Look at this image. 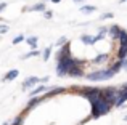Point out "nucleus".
<instances>
[{"instance_id": "4be33fe9", "label": "nucleus", "mask_w": 127, "mask_h": 125, "mask_svg": "<svg viewBox=\"0 0 127 125\" xmlns=\"http://www.w3.org/2000/svg\"><path fill=\"white\" fill-rule=\"evenodd\" d=\"M6 32H8V26L2 24V26H0V34H6Z\"/></svg>"}, {"instance_id": "f8f14e48", "label": "nucleus", "mask_w": 127, "mask_h": 125, "mask_svg": "<svg viewBox=\"0 0 127 125\" xmlns=\"http://www.w3.org/2000/svg\"><path fill=\"white\" fill-rule=\"evenodd\" d=\"M119 40H121V45H127V32L126 31L119 32Z\"/></svg>"}, {"instance_id": "f3484780", "label": "nucleus", "mask_w": 127, "mask_h": 125, "mask_svg": "<svg viewBox=\"0 0 127 125\" xmlns=\"http://www.w3.org/2000/svg\"><path fill=\"white\" fill-rule=\"evenodd\" d=\"M31 10H34V11H43V10H45V5H43V3H37V5H34Z\"/></svg>"}, {"instance_id": "412c9836", "label": "nucleus", "mask_w": 127, "mask_h": 125, "mask_svg": "<svg viewBox=\"0 0 127 125\" xmlns=\"http://www.w3.org/2000/svg\"><path fill=\"white\" fill-rule=\"evenodd\" d=\"M35 55H39V51H31V53L24 55V56H23V60H28V58H31V56H35Z\"/></svg>"}, {"instance_id": "bb28decb", "label": "nucleus", "mask_w": 127, "mask_h": 125, "mask_svg": "<svg viewBox=\"0 0 127 125\" xmlns=\"http://www.w3.org/2000/svg\"><path fill=\"white\" fill-rule=\"evenodd\" d=\"M5 6H6V3H2V5H0V11H2V10H5Z\"/></svg>"}, {"instance_id": "cd10ccee", "label": "nucleus", "mask_w": 127, "mask_h": 125, "mask_svg": "<svg viewBox=\"0 0 127 125\" xmlns=\"http://www.w3.org/2000/svg\"><path fill=\"white\" fill-rule=\"evenodd\" d=\"M74 2H77V3H81V2H82V0H74Z\"/></svg>"}, {"instance_id": "393cba45", "label": "nucleus", "mask_w": 127, "mask_h": 125, "mask_svg": "<svg viewBox=\"0 0 127 125\" xmlns=\"http://www.w3.org/2000/svg\"><path fill=\"white\" fill-rule=\"evenodd\" d=\"M64 42H66V39H64V37H61V39H60L58 42H56V45H60V47H61V45L64 43Z\"/></svg>"}, {"instance_id": "0eeeda50", "label": "nucleus", "mask_w": 127, "mask_h": 125, "mask_svg": "<svg viewBox=\"0 0 127 125\" xmlns=\"http://www.w3.org/2000/svg\"><path fill=\"white\" fill-rule=\"evenodd\" d=\"M82 42L87 45H92V43H95V42H98L96 40V37H92V35H82Z\"/></svg>"}, {"instance_id": "6ab92c4d", "label": "nucleus", "mask_w": 127, "mask_h": 125, "mask_svg": "<svg viewBox=\"0 0 127 125\" xmlns=\"http://www.w3.org/2000/svg\"><path fill=\"white\" fill-rule=\"evenodd\" d=\"M108 60V55H100V56L95 58V62H101V61H106Z\"/></svg>"}, {"instance_id": "9d476101", "label": "nucleus", "mask_w": 127, "mask_h": 125, "mask_svg": "<svg viewBox=\"0 0 127 125\" xmlns=\"http://www.w3.org/2000/svg\"><path fill=\"white\" fill-rule=\"evenodd\" d=\"M68 56H69V45L66 43V45H64V48L60 51V60H61V58H68Z\"/></svg>"}, {"instance_id": "a878e982", "label": "nucleus", "mask_w": 127, "mask_h": 125, "mask_svg": "<svg viewBox=\"0 0 127 125\" xmlns=\"http://www.w3.org/2000/svg\"><path fill=\"white\" fill-rule=\"evenodd\" d=\"M52 15H53L52 11H45V18H52Z\"/></svg>"}, {"instance_id": "f257e3e1", "label": "nucleus", "mask_w": 127, "mask_h": 125, "mask_svg": "<svg viewBox=\"0 0 127 125\" xmlns=\"http://www.w3.org/2000/svg\"><path fill=\"white\" fill-rule=\"evenodd\" d=\"M74 66H77V61L72 60L71 56L61 58L60 62H58V69H56V72H58V75H66L72 67H74Z\"/></svg>"}, {"instance_id": "b1692460", "label": "nucleus", "mask_w": 127, "mask_h": 125, "mask_svg": "<svg viewBox=\"0 0 127 125\" xmlns=\"http://www.w3.org/2000/svg\"><path fill=\"white\" fill-rule=\"evenodd\" d=\"M109 18H113V13H105L101 16V19H109Z\"/></svg>"}, {"instance_id": "ddd939ff", "label": "nucleus", "mask_w": 127, "mask_h": 125, "mask_svg": "<svg viewBox=\"0 0 127 125\" xmlns=\"http://www.w3.org/2000/svg\"><path fill=\"white\" fill-rule=\"evenodd\" d=\"M108 31H109V34H111L113 37H119V32H121V31H119V27H118V26H113V27H109Z\"/></svg>"}, {"instance_id": "c85d7f7f", "label": "nucleus", "mask_w": 127, "mask_h": 125, "mask_svg": "<svg viewBox=\"0 0 127 125\" xmlns=\"http://www.w3.org/2000/svg\"><path fill=\"white\" fill-rule=\"evenodd\" d=\"M124 2H127V0H121V3H124Z\"/></svg>"}, {"instance_id": "5701e85b", "label": "nucleus", "mask_w": 127, "mask_h": 125, "mask_svg": "<svg viewBox=\"0 0 127 125\" xmlns=\"http://www.w3.org/2000/svg\"><path fill=\"white\" fill-rule=\"evenodd\" d=\"M23 39H24V37H23V35H18V37H16L15 40H13V43H15V45H16V43H19V42H21Z\"/></svg>"}, {"instance_id": "dca6fc26", "label": "nucleus", "mask_w": 127, "mask_h": 125, "mask_svg": "<svg viewBox=\"0 0 127 125\" xmlns=\"http://www.w3.org/2000/svg\"><path fill=\"white\" fill-rule=\"evenodd\" d=\"M28 43L31 45L32 48H37V37H29L28 39Z\"/></svg>"}, {"instance_id": "7c9ffc66", "label": "nucleus", "mask_w": 127, "mask_h": 125, "mask_svg": "<svg viewBox=\"0 0 127 125\" xmlns=\"http://www.w3.org/2000/svg\"><path fill=\"white\" fill-rule=\"evenodd\" d=\"M126 120H127V116H126Z\"/></svg>"}, {"instance_id": "7ed1b4c3", "label": "nucleus", "mask_w": 127, "mask_h": 125, "mask_svg": "<svg viewBox=\"0 0 127 125\" xmlns=\"http://www.w3.org/2000/svg\"><path fill=\"white\" fill-rule=\"evenodd\" d=\"M114 75V72L111 69H106V71H96V72H92V74L87 75L89 80H106V79H111Z\"/></svg>"}, {"instance_id": "1a4fd4ad", "label": "nucleus", "mask_w": 127, "mask_h": 125, "mask_svg": "<svg viewBox=\"0 0 127 125\" xmlns=\"http://www.w3.org/2000/svg\"><path fill=\"white\" fill-rule=\"evenodd\" d=\"M18 74H19V72L16 71V69H13V71H10L8 74L5 75V80H13V79H16V77H18Z\"/></svg>"}, {"instance_id": "20e7f679", "label": "nucleus", "mask_w": 127, "mask_h": 125, "mask_svg": "<svg viewBox=\"0 0 127 125\" xmlns=\"http://www.w3.org/2000/svg\"><path fill=\"white\" fill-rule=\"evenodd\" d=\"M118 96H119V91H118V90H114V88H106V90H103V91H101V98L106 101V103H109V104L116 103Z\"/></svg>"}, {"instance_id": "f03ea898", "label": "nucleus", "mask_w": 127, "mask_h": 125, "mask_svg": "<svg viewBox=\"0 0 127 125\" xmlns=\"http://www.w3.org/2000/svg\"><path fill=\"white\" fill-rule=\"evenodd\" d=\"M109 107H111V104L106 103V101L101 98V100H98L96 103L92 104V116H93V117L103 116V114H106V112L109 111Z\"/></svg>"}, {"instance_id": "c756f323", "label": "nucleus", "mask_w": 127, "mask_h": 125, "mask_svg": "<svg viewBox=\"0 0 127 125\" xmlns=\"http://www.w3.org/2000/svg\"><path fill=\"white\" fill-rule=\"evenodd\" d=\"M52 2H60V0H52Z\"/></svg>"}, {"instance_id": "39448f33", "label": "nucleus", "mask_w": 127, "mask_h": 125, "mask_svg": "<svg viewBox=\"0 0 127 125\" xmlns=\"http://www.w3.org/2000/svg\"><path fill=\"white\" fill-rule=\"evenodd\" d=\"M85 96L89 98L90 103H96L98 100H101V90H98V88H85Z\"/></svg>"}, {"instance_id": "9b49d317", "label": "nucleus", "mask_w": 127, "mask_h": 125, "mask_svg": "<svg viewBox=\"0 0 127 125\" xmlns=\"http://www.w3.org/2000/svg\"><path fill=\"white\" fill-rule=\"evenodd\" d=\"M121 60H124L127 56V45H121V48H119V55H118Z\"/></svg>"}, {"instance_id": "423d86ee", "label": "nucleus", "mask_w": 127, "mask_h": 125, "mask_svg": "<svg viewBox=\"0 0 127 125\" xmlns=\"http://www.w3.org/2000/svg\"><path fill=\"white\" fill-rule=\"evenodd\" d=\"M39 82H40V79H37V77H29L28 80L23 83V87H24V88H29V87H32V85L39 83Z\"/></svg>"}, {"instance_id": "a211bd4d", "label": "nucleus", "mask_w": 127, "mask_h": 125, "mask_svg": "<svg viewBox=\"0 0 127 125\" xmlns=\"http://www.w3.org/2000/svg\"><path fill=\"white\" fill-rule=\"evenodd\" d=\"M81 11L82 13H92V11H95V6H82Z\"/></svg>"}, {"instance_id": "aec40b11", "label": "nucleus", "mask_w": 127, "mask_h": 125, "mask_svg": "<svg viewBox=\"0 0 127 125\" xmlns=\"http://www.w3.org/2000/svg\"><path fill=\"white\" fill-rule=\"evenodd\" d=\"M50 53H52V50H50V47L48 48H45V51H43V60H48V58H50Z\"/></svg>"}, {"instance_id": "4468645a", "label": "nucleus", "mask_w": 127, "mask_h": 125, "mask_svg": "<svg viewBox=\"0 0 127 125\" xmlns=\"http://www.w3.org/2000/svg\"><path fill=\"white\" fill-rule=\"evenodd\" d=\"M43 90H47V88H45V87H39V88H35V90H32V91H31V96H32V98H35L39 93H42Z\"/></svg>"}, {"instance_id": "2eb2a0df", "label": "nucleus", "mask_w": 127, "mask_h": 125, "mask_svg": "<svg viewBox=\"0 0 127 125\" xmlns=\"http://www.w3.org/2000/svg\"><path fill=\"white\" fill-rule=\"evenodd\" d=\"M39 103H40V100H39V98H32L31 103H29V106H28V109H32V107H35Z\"/></svg>"}, {"instance_id": "6e6552de", "label": "nucleus", "mask_w": 127, "mask_h": 125, "mask_svg": "<svg viewBox=\"0 0 127 125\" xmlns=\"http://www.w3.org/2000/svg\"><path fill=\"white\" fill-rule=\"evenodd\" d=\"M69 75H76V77H79V75H82V69L79 67V66H74V67L71 69V71L68 72Z\"/></svg>"}]
</instances>
